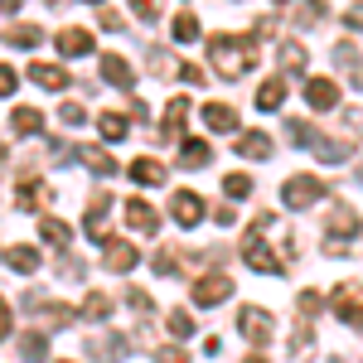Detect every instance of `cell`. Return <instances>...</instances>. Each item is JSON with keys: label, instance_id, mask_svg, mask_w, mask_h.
<instances>
[{"label": "cell", "instance_id": "1", "mask_svg": "<svg viewBox=\"0 0 363 363\" xmlns=\"http://www.w3.org/2000/svg\"><path fill=\"white\" fill-rule=\"evenodd\" d=\"M208 54H213L223 78H242L252 63H257V49H252L247 39H238V34H213L208 39Z\"/></svg>", "mask_w": 363, "mask_h": 363}, {"label": "cell", "instance_id": "2", "mask_svg": "<svg viewBox=\"0 0 363 363\" xmlns=\"http://www.w3.org/2000/svg\"><path fill=\"white\" fill-rule=\"evenodd\" d=\"M267 228H272V213H262V218H257V223L247 228L242 257H247V267H252V272H281V267H286L277 252H267V242H262V238H267Z\"/></svg>", "mask_w": 363, "mask_h": 363}, {"label": "cell", "instance_id": "3", "mask_svg": "<svg viewBox=\"0 0 363 363\" xmlns=\"http://www.w3.org/2000/svg\"><path fill=\"white\" fill-rule=\"evenodd\" d=\"M320 194H325V179H315V174H296V179L281 184V203L286 208H310Z\"/></svg>", "mask_w": 363, "mask_h": 363}, {"label": "cell", "instance_id": "4", "mask_svg": "<svg viewBox=\"0 0 363 363\" xmlns=\"http://www.w3.org/2000/svg\"><path fill=\"white\" fill-rule=\"evenodd\" d=\"M335 310H339V320H344L349 330H363V286L359 281H344L335 291Z\"/></svg>", "mask_w": 363, "mask_h": 363}, {"label": "cell", "instance_id": "5", "mask_svg": "<svg viewBox=\"0 0 363 363\" xmlns=\"http://www.w3.org/2000/svg\"><path fill=\"white\" fill-rule=\"evenodd\" d=\"M238 330H242L252 344H272V335H277V320H272L267 310H257V306H242V310H238Z\"/></svg>", "mask_w": 363, "mask_h": 363}, {"label": "cell", "instance_id": "6", "mask_svg": "<svg viewBox=\"0 0 363 363\" xmlns=\"http://www.w3.org/2000/svg\"><path fill=\"white\" fill-rule=\"evenodd\" d=\"M228 296H233V281L223 277V272H213V277H199L194 281V306H223Z\"/></svg>", "mask_w": 363, "mask_h": 363}, {"label": "cell", "instance_id": "7", "mask_svg": "<svg viewBox=\"0 0 363 363\" xmlns=\"http://www.w3.org/2000/svg\"><path fill=\"white\" fill-rule=\"evenodd\" d=\"M169 213H174V223H179V228H194V223H203V199L189 194V189H179L174 203H169Z\"/></svg>", "mask_w": 363, "mask_h": 363}, {"label": "cell", "instance_id": "8", "mask_svg": "<svg viewBox=\"0 0 363 363\" xmlns=\"http://www.w3.org/2000/svg\"><path fill=\"white\" fill-rule=\"evenodd\" d=\"M25 310H34V315H39V320H49V325H68V320H73V310L44 301V291H29V296H25Z\"/></svg>", "mask_w": 363, "mask_h": 363}, {"label": "cell", "instance_id": "9", "mask_svg": "<svg viewBox=\"0 0 363 363\" xmlns=\"http://www.w3.org/2000/svg\"><path fill=\"white\" fill-rule=\"evenodd\" d=\"M325 228H330V238H335V242H344V238H359V213H354V208H349V203H339V208H335V213H330V223H325Z\"/></svg>", "mask_w": 363, "mask_h": 363}, {"label": "cell", "instance_id": "10", "mask_svg": "<svg viewBox=\"0 0 363 363\" xmlns=\"http://www.w3.org/2000/svg\"><path fill=\"white\" fill-rule=\"evenodd\" d=\"M121 354H131V344H126V335H112V339H87V359H92V363L121 359Z\"/></svg>", "mask_w": 363, "mask_h": 363}, {"label": "cell", "instance_id": "11", "mask_svg": "<svg viewBox=\"0 0 363 363\" xmlns=\"http://www.w3.org/2000/svg\"><path fill=\"white\" fill-rule=\"evenodd\" d=\"M306 102L315 107V112H330V107L339 102V87L330 83V78H310L306 83Z\"/></svg>", "mask_w": 363, "mask_h": 363}, {"label": "cell", "instance_id": "12", "mask_svg": "<svg viewBox=\"0 0 363 363\" xmlns=\"http://www.w3.org/2000/svg\"><path fill=\"white\" fill-rule=\"evenodd\" d=\"M184 116H189V97H174L169 112H165V121H160V136L165 140H184Z\"/></svg>", "mask_w": 363, "mask_h": 363}, {"label": "cell", "instance_id": "13", "mask_svg": "<svg viewBox=\"0 0 363 363\" xmlns=\"http://www.w3.org/2000/svg\"><path fill=\"white\" fill-rule=\"evenodd\" d=\"M140 262V252L131 242H121V238H107V272H131Z\"/></svg>", "mask_w": 363, "mask_h": 363}, {"label": "cell", "instance_id": "14", "mask_svg": "<svg viewBox=\"0 0 363 363\" xmlns=\"http://www.w3.org/2000/svg\"><path fill=\"white\" fill-rule=\"evenodd\" d=\"M310 150H315L325 165H339V160L354 155V145H349V140H335V136H315V140H310Z\"/></svg>", "mask_w": 363, "mask_h": 363}, {"label": "cell", "instance_id": "15", "mask_svg": "<svg viewBox=\"0 0 363 363\" xmlns=\"http://www.w3.org/2000/svg\"><path fill=\"white\" fill-rule=\"evenodd\" d=\"M233 145H238V155H247V160H272V136H267V131H247V136H238Z\"/></svg>", "mask_w": 363, "mask_h": 363}, {"label": "cell", "instance_id": "16", "mask_svg": "<svg viewBox=\"0 0 363 363\" xmlns=\"http://www.w3.org/2000/svg\"><path fill=\"white\" fill-rule=\"evenodd\" d=\"M102 78H107L112 87H131V83H136V73H131V63H126L121 54H107V58H102Z\"/></svg>", "mask_w": 363, "mask_h": 363}, {"label": "cell", "instance_id": "17", "mask_svg": "<svg viewBox=\"0 0 363 363\" xmlns=\"http://www.w3.org/2000/svg\"><path fill=\"white\" fill-rule=\"evenodd\" d=\"M58 54L63 58L92 54V34H87V29H63V34H58Z\"/></svg>", "mask_w": 363, "mask_h": 363}, {"label": "cell", "instance_id": "18", "mask_svg": "<svg viewBox=\"0 0 363 363\" xmlns=\"http://www.w3.org/2000/svg\"><path fill=\"white\" fill-rule=\"evenodd\" d=\"M131 179H136V184H145V189H155V184H165V165L145 155V160H136V165H131Z\"/></svg>", "mask_w": 363, "mask_h": 363}, {"label": "cell", "instance_id": "19", "mask_svg": "<svg viewBox=\"0 0 363 363\" xmlns=\"http://www.w3.org/2000/svg\"><path fill=\"white\" fill-rule=\"evenodd\" d=\"M126 223L136 228V233H155V223H160V218H155V208H150V203L131 199V203H126Z\"/></svg>", "mask_w": 363, "mask_h": 363}, {"label": "cell", "instance_id": "20", "mask_svg": "<svg viewBox=\"0 0 363 363\" xmlns=\"http://www.w3.org/2000/svg\"><path fill=\"white\" fill-rule=\"evenodd\" d=\"M281 102H286V83H281V78H267V83L257 87V107H262V112H277Z\"/></svg>", "mask_w": 363, "mask_h": 363}, {"label": "cell", "instance_id": "21", "mask_svg": "<svg viewBox=\"0 0 363 363\" xmlns=\"http://www.w3.org/2000/svg\"><path fill=\"white\" fill-rule=\"evenodd\" d=\"M203 121H208L213 131H233V126H238V112H233L228 102H208V107H203Z\"/></svg>", "mask_w": 363, "mask_h": 363}, {"label": "cell", "instance_id": "22", "mask_svg": "<svg viewBox=\"0 0 363 363\" xmlns=\"http://www.w3.org/2000/svg\"><path fill=\"white\" fill-rule=\"evenodd\" d=\"M78 160H83L87 169H97V174H107V179L116 174V160L107 155V150H97V145H83V150H78Z\"/></svg>", "mask_w": 363, "mask_h": 363}, {"label": "cell", "instance_id": "23", "mask_svg": "<svg viewBox=\"0 0 363 363\" xmlns=\"http://www.w3.org/2000/svg\"><path fill=\"white\" fill-rule=\"evenodd\" d=\"M325 15H330V5H325V0H296V25H301V29L320 25Z\"/></svg>", "mask_w": 363, "mask_h": 363}, {"label": "cell", "instance_id": "24", "mask_svg": "<svg viewBox=\"0 0 363 363\" xmlns=\"http://www.w3.org/2000/svg\"><path fill=\"white\" fill-rule=\"evenodd\" d=\"M39 39H44V29H39V25H15V29H5V44H10V49H34Z\"/></svg>", "mask_w": 363, "mask_h": 363}, {"label": "cell", "instance_id": "25", "mask_svg": "<svg viewBox=\"0 0 363 363\" xmlns=\"http://www.w3.org/2000/svg\"><path fill=\"white\" fill-rule=\"evenodd\" d=\"M208 160H213V150L203 140H184V150H179V165L184 169H199V165H208Z\"/></svg>", "mask_w": 363, "mask_h": 363}, {"label": "cell", "instance_id": "26", "mask_svg": "<svg viewBox=\"0 0 363 363\" xmlns=\"http://www.w3.org/2000/svg\"><path fill=\"white\" fill-rule=\"evenodd\" d=\"M29 78H34L39 87H68V73L54 68V63H34V68H29Z\"/></svg>", "mask_w": 363, "mask_h": 363}, {"label": "cell", "instance_id": "27", "mask_svg": "<svg viewBox=\"0 0 363 363\" xmlns=\"http://www.w3.org/2000/svg\"><path fill=\"white\" fill-rule=\"evenodd\" d=\"M39 126H44V116L34 112V107H20V112L10 116V131H15V136H34Z\"/></svg>", "mask_w": 363, "mask_h": 363}, {"label": "cell", "instance_id": "28", "mask_svg": "<svg viewBox=\"0 0 363 363\" xmlns=\"http://www.w3.org/2000/svg\"><path fill=\"white\" fill-rule=\"evenodd\" d=\"M5 267H15V272H25V277H29V272H39V252H34V247H10V252H5Z\"/></svg>", "mask_w": 363, "mask_h": 363}, {"label": "cell", "instance_id": "29", "mask_svg": "<svg viewBox=\"0 0 363 363\" xmlns=\"http://www.w3.org/2000/svg\"><path fill=\"white\" fill-rule=\"evenodd\" d=\"M20 359H29V363H39V359H49V335H25L20 339Z\"/></svg>", "mask_w": 363, "mask_h": 363}, {"label": "cell", "instance_id": "30", "mask_svg": "<svg viewBox=\"0 0 363 363\" xmlns=\"http://www.w3.org/2000/svg\"><path fill=\"white\" fill-rule=\"evenodd\" d=\"M112 310H116V301H112V296H102V291H92V296L83 301V320H107Z\"/></svg>", "mask_w": 363, "mask_h": 363}, {"label": "cell", "instance_id": "31", "mask_svg": "<svg viewBox=\"0 0 363 363\" xmlns=\"http://www.w3.org/2000/svg\"><path fill=\"white\" fill-rule=\"evenodd\" d=\"M179 257H184V252H174V247H160V252H155V262H150V267H155L160 277H179V272H184V262H179Z\"/></svg>", "mask_w": 363, "mask_h": 363}, {"label": "cell", "instance_id": "32", "mask_svg": "<svg viewBox=\"0 0 363 363\" xmlns=\"http://www.w3.org/2000/svg\"><path fill=\"white\" fill-rule=\"evenodd\" d=\"M39 238H44V242H54L58 252L68 247V238H73V233H68V228L58 223V218H39Z\"/></svg>", "mask_w": 363, "mask_h": 363}, {"label": "cell", "instance_id": "33", "mask_svg": "<svg viewBox=\"0 0 363 363\" xmlns=\"http://www.w3.org/2000/svg\"><path fill=\"white\" fill-rule=\"evenodd\" d=\"M281 68L286 73H306V49L301 44H281Z\"/></svg>", "mask_w": 363, "mask_h": 363}, {"label": "cell", "instance_id": "34", "mask_svg": "<svg viewBox=\"0 0 363 363\" xmlns=\"http://www.w3.org/2000/svg\"><path fill=\"white\" fill-rule=\"evenodd\" d=\"M174 39H179V44H194V39H199V20L189 15V10L174 15Z\"/></svg>", "mask_w": 363, "mask_h": 363}, {"label": "cell", "instance_id": "35", "mask_svg": "<svg viewBox=\"0 0 363 363\" xmlns=\"http://www.w3.org/2000/svg\"><path fill=\"white\" fill-rule=\"evenodd\" d=\"M97 126H102V136H107V140H121V136H126V116H121V112H107Z\"/></svg>", "mask_w": 363, "mask_h": 363}, {"label": "cell", "instance_id": "36", "mask_svg": "<svg viewBox=\"0 0 363 363\" xmlns=\"http://www.w3.org/2000/svg\"><path fill=\"white\" fill-rule=\"evenodd\" d=\"M286 136L296 140V145H310V140L320 136V131H315V126H310V121H286Z\"/></svg>", "mask_w": 363, "mask_h": 363}, {"label": "cell", "instance_id": "37", "mask_svg": "<svg viewBox=\"0 0 363 363\" xmlns=\"http://www.w3.org/2000/svg\"><path fill=\"white\" fill-rule=\"evenodd\" d=\"M223 194L228 199H247L252 194V179H247V174H228V179H223Z\"/></svg>", "mask_w": 363, "mask_h": 363}, {"label": "cell", "instance_id": "38", "mask_svg": "<svg viewBox=\"0 0 363 363\" xmlns=\"http://www.w3.org/2000/svg\"><path fill=\"white\" fill-rule=\"evenodd\" d=\"M165 325H169V330H174L179 339H189V335H194V320H189L184 310H169V315H165Z\"/></svg>", "mask_w": 363, "mask_h": 363}, {"label": "cell", "instance_id": "39", "mask_svg": "<svg viewBox=\"0 0 363 363\" xmlns=\"http://www.w3.org/2000/svg\"><path fill=\"white\" fill-rule=\"evenodd\" d=\"M335 63H339V68H354V63H363V58H359V49H354V44H339V49H335Z\"/></svg>", "mask_w": 363, "mask_h": 363}, {"label": "cell", "instance_id": "40", "mask_svg": "<svg viewBox=\"0 0 363 363\" xmlns=\"http://www.w3.org/2000/svg\"><path fill=\"white\" fill-rule=\"evenodd\" d=\"M155 363H189V354H184V349H174V344H160V349H155Z\"/></svg>", "mask_w": 363, "mask_h": 363}, {"label": "cell", "instance_id": "41", "mask_svg": "<svg viewBox=\"0 0 363 363\" xmlns=\"http://www.w3.org/2000/svg\"><path fill=\"white\" fill-rule=\"evenodd\" d=\"M15 87H20L15 68H5V63H0V97H15Z\"/></svg>", "mask_w": 363, "mask_h": 363}, {"label": "cell", "instance_id": "42", "mask_svg": "<svg viewBox=\"0 0 363 363\" xmlns=\"http://www.w3.org/2000/svg\"><path fill=\"white\" fill-rule=\"evenodd\" d=\"M58 116H63L68 126H83V121H87V107H78V102H68V107H63Z\"/></svg>", "mask_w": 363, "mask_h": 363}, {"label": "cell", "instance_id": "43", "mask_svg": "<svg viewBox=\"0 0 363 363\" xmlns=\"http://www.w3.org/2000/svg\"><path fill=\"white\" fill-rule=\"evenodd\" d=\"M126 301H131V310H140V315H150V296H145L140 286H131V291H126Z\"/></svg>", "mask_w": 363, "mask_h": 363}, {"label": "cell", "instance_id": "44", "mask_svg": "<svg viewBox=\"0 0 363 363\" xmlns=\"http://www.w3.org/2000/svg\"><path fill=\"white\" fill-rule=\"evenodd\" d=\"M131 10H136V15L145 20V25H150V20L160 15V5H155V0H131Z\"/></svg>", "mask_w": 363, "mask_h": 363}, {"label": "cell", "instance_id": "45", "mask_svg": "<svg viewBox=\"0 0 363 363\" xmlns=\"http://www.w3.org/2000/svg\"><path fill=\"white\" fill-rule=\"evenodd\" d=\"M179 78H184V83H203V68H199V63H184V68H179Z\"/></svg>", "mask_w": 363, "mask_h": 363}, {"label": "cell", "instance_id": "46", "mask_svg": "<svg viewBox=\"0 0 363 363\" xmlns=\"http://www.w3.org/2000/svg\"><path fill=\"white\" fill-rule=\"evenodd\" d=\"M344 25H349V29H363V5H349V10H344Z\"/></svg>", "mask_w": 363, "mask_h": 363}, {"label": "cell", "instance_id": "47", "mask_svg": "<svg viewBox=\"0 0 363 363\" xmlns=\"http://www.w3.org/2000/svg\"><path fill=\"white\" fill-rule=\"evenodd\" d=\"M0 339H10V301L0 296Z\"/></svg>", "mask_w": 363, "mask_h": 363}, {"label": "cell", "instance_id": "48", "mask_svg": "<svg viewBox=\"0 0 363 363\" xmlns=\"http://www.w3.org/2000/svg\"><path fill=\"white\" fill-rule=\"evenodd\" d=\"M102 29H112V34H116V29H126V25H121V15H116V10H102Z\"/></svg>", "mask_w": 363, "mask_h": 363}, {"label": "cell", "instance_id": "49", "mask_svg": "<svg viewBox=\"0 0 363 363\" xmlns=\"http://www.w3.org/2000/svg\"><path fill=\"white\" fill-rule=\"evenodd\" d=\"M349 83H354V87H363V68H359V63L349 68Z\"/></svg>", "mask_w": 363, "mask_h": 363}, {"label": "cell", "instance_id": "50", "mask_svg": "<svg viewBox=\"0 0 363 363\" xmlns=\"http://www.w3.org/2000/svg\"><path fill=\"white\" fill-rule=\"evenodd\" d=\"M20 5H25V0H0V10H5V15H10V10H20Z\"/></svg>", "mask_w": 363, "mask_h": 363}, {"label": "cell", "instance_id": "51", "mask_svg": "<svg viewBox=\"0 0 363 363\" xmlns=\"http://www.w3.org/2000/svg\"><path fill=\"white\" fill-rule=\"evenodd\" d=\"M247 363H267V359H262V354H252V359H247Z\"/></svg>", "mask_w": 363, "mask_h": 363}, {"label": "cell", "instance_id": "52", "mask_svg": "<svg viewBox=\"0 0 363 363\" xmlns=\"http://www.w3.org/2000/svg\"><path fill=\"white\" fill-rule=\"evenodd\" d=\"M0 165H5V140H0Z\"/></svg>", "mask_w": 363, "mask_h": 363}, {"label": "cell", "instance_id": "53", "mask_svg": "<svg viewBox=\"0 0 363 363\" xmlns=\"http://www.w3.org/2000/svg\"><path fill=\"white\" fill-rule=\"evenodd\" d=\"M87 5H102V0H87Z\"/></svg>", "mask_w": 363, "mask_h": 363}, {"label": "cell", "instance_id": "54", "mask_svg": "<svg viewBox=\"0 0 363 363\" xmlns=\"http://www.w3.org/2000/svg\"><path fill=\"white\" fill-rule=\"evenodd\" d=\"M330 363H344V359H330Z\"/></svg>", "mask_w": 363, "mask_h": 363}, {"label": "cell", "instance_id": "55", "mask_svg": "<svg viewBox=\"0 0 363 363\" xmlns=\"http://www.w3.org/2000/svg\"><path fill=\"white\" fill-rule=\"evenodd\" d=\"M49 5H58V0H49Z\"/></svg>", "mask_w": 363, "mask_h": 363}, {"label": "cell", "instance_id": "56", "mask_svg": "<svg viewBox=\"0 0 363 363\" xmlns=\"http://www.w3.org/2000/svg\"><path fill=\"white\" fill-rule=\"evenodd\" d=\"M281 5H286V0H281Z\"/></svg>", "mask_w": 363, "mask_h": 363}, {"label": "cell", "instance_id": "57", "mask_svg": "<svg viewBox=\"0 0 363 363\" xmlns=\"http://www.w3.org/2000/svg\"><path fill=\"white\" fill-rule=\"evenodd\" d=\"M63 363H68V359H63Z\"/></svg>", "mask_w": 363, "mask_h": 363}]
</instances>
